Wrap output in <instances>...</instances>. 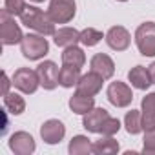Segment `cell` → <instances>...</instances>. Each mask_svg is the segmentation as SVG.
Masks as SVG:
<instances>
[{"mask_svg": "<svg viewBox=\"0 0 155 155\" xmlns=\"http://www.w3.org/2000/svg\"><path fill=\"white\" fill-rule=\"evenodd\" d=\"M20 20L26 28L29 29H35L37 33L40 35H55V22L49 18L48 11L44 13L42 9L35 8V6H26L22 15H20Z\"/></svg>", "mask_w": 155, "mask_h": 155, "instance_id": "1", "label": "cell"}, {"mask_svg": "<svg viewBox=\"0 0 155 155\" xmlns=\"http://www.w3.org/2000/svg\"><path fill=\"white\" fill-rule=\"evenodd\" d=\"M0 38H2L4 46H15L24 38L22 29L18 28V24L8 9H2V13H0Z\"/></svg>", "mask_w": 155, "mask_h": 155, "instance_id": "2", "label": "cell"}, {"mask_svg": "<svg viewBox=\"0 0 155 155\" xmlns=\"http://www.w3.org/2000/svg\"><path fill=\"white\" fill-rule=\"evenodd\" d=\"M20 51H22V55L26 58L38 60L44 55H48L49 44L44 38V35H33V33H29V35H24V38L20 42Z\"/></svg>", "mask_w": 155, "mask_h": 155, "instance_id": "3", "label": "cell"}, {"mask_svg": "<svg viewBox=\"0 0 155 155\" xmlns=\"http://www.w3.org/2000/svg\"><path fill=\"white\" fill-rule=\"evenodd\" d=\"M135 44L142 57H155V22H144L137 28Z\"/></svg>", "mask_w": 155, "mask_h": 155, "instance_id": "4", "label": "cell"}, {"mask_svg": "<svg viewBox=\"0 0 155 155\" xmlns=\"http://www.w3.org/2000/svg\"><path fill=\"white\" fill-rule=\"evenodd\" d=\"M13 86L17 90H20L26 95H31L38 90L40 86V77L37 69H29V68H18L13 75Z\"/></svg>", "mask_w": 155, "mask_h": 155, "instance_id": "5", "label": "cell"}, {"mask_svg": "<svg viewBox=\"0 0 155 155\" xmlns=\"http://www.w3.org/2000/svg\"><path fill=\"white\" fill-rule=\"evenodd\" d=\"M75 13H77L75 0H51L48 8V15L55 24H68L69 20H73Z\"/></svg>", "mask_w": 155, "mask_h": 155, "instance_id": "6", "label": "cell"}, {"mask_svg": "<svg viewBox=\"0 0 155 155\" xmlns=\"http://www.w3.org/2000/svg\"><path fill=\"white\" fill-rule=\"evenodd\" d=\"M106 95H108V101H110L115 108H126V106H130L131 101H133L131 88H130L128 84H124V82H119V81H117V82H111V84L108 86Z\"/></svg>", "mask_w": 155, "mask_h": 155, "instance_id": "7", "label": "cell"}, {"mask_svg": "<svg viewBox=\"0 0 155 155\" xmlns=\"http://www.w3.org/2000/svg\"><path fill=\"white\" fill-rule=\"evenodd\" d=\"M38 77H40V86L44 90H55L58 86V75L60 69L53 60H44L42 64L37 66Z\"/></svg>", "mask_w": 155, "mask_h": 155, "instance_id": "8", "label": "cell"}, {"mask_svg": "<svg viewBox=\"0 0 155 155\" xmlns=\"http://www.w3.org/2000/svg\"><path fill=\"white\" fill-rule=\"evenodd\" d=\"M104 38H106L108 46H110L111 49H115V51H124V49H128V48H130V42H131V37H130L128 29L122 28V26H113V28H110Z\"/></svg>", "mask_w": 155, "mask_h": 155, "instance_id": "9", "label": "cell"}, {"mask_svg": "<svg viewBox=\"0 0 155 155\" xmlns=\"http://www.w3.org/2000/svg\"><path fill=\"white\" fill-rule=\"evenodd\" d=\"M64 135H66V126L57 119L46 120L40 128V137L46 144H57L64 139Z\"/></svg>", "mask_w": 155, "mask_h": 155, "instance_id": "10", "label": "cell"}, {"mask_svg": "<svg viewBox=\"0 0 155 155\" xmlns=\"http://www.w3.org/2000/svg\"><path fill=\"white\" fill-rule=\"evenodd\" d=\"M9 148L17 155H29L35 151L37 146H35V139L28 131H17L9 139Z\"/></svg>", "mask_w": 155, "mask_h": 155, "instance_id": "11", "label": "cell"}, {"mask_svg": "<svg viewBox=\"0 0 155 155\" xmlns=\"http://www.w3.org/2000/svg\"><path fill=\"white\" fill-rule=\"evenodd\" d=\"M102 77L95 71H90L86 75H81L79 82H77V91L79 93H84V95H97L101 90H102Z\"/></svg>", "mask_w": 155, "mask_h": 155, "instance_id": "12", "label": "cell"}, {"mask_svg": "<svg viewBox=\"0 0 155 155\" xmlns=\"http://www.w3.org/2000/svg\"><path fill=\"white\" fill-rule=\"evenodd\" d=\"M110 117V113L104 108H93L91 111H88L82 119V126L90 131V133H101L102 124L106 122V119Z\"/></svg>", "mask_w": 155, "mask_h": 155, "instance_id": "13", "label": "cell"}, {"mask_svg": "<svg viewBox=\"0 0 155 155\" xmlns=\"http://www.w3.org/2000/svg\"><path fill=\"white\" fill-rule=\"evenodd\" d=\"M90 68H91V71L99 73L104 81H106V79H111L113 73H115V64H113V60H111L106 53H97V55H93V57H91V62H90Z\"/></svg>", "mask_w": 155, "mask_h": 155, "instance_id": "14", "label": "cell"}, {"mask_svg": "<svg viewBox=\"0 0 155 155\" xmlns=\"http://www.w3.org/2000/svg\"><path fill=\"white\" fill-rule=\"evenodd\" d=\"M128 81L131 82L133 88L137 90H148L153 82H151V77H150V71L144 68V66H135L130 69L128 73Z\"/></svg>", "mask_w": 155, "mask_h": 155, "instance_id": "15", "label": "cell"}, {"mask_svg": "<svg viewBox=\"0 0 155 155\" xmlns=\"http://www.w3.org/2000/svg\"><path fill=\"white\" fill-rule=\"evenodd\" d=\"M69 108L73 113L77 115H86L88 111H91L95 108V99L91 95H84L77 91L71 99H69Z\"/></svg>", "mask_w": 155, "mask_h": 155, "instance_id": "16", "label": "cell"}, {"mask_svg": "<svg viewBox=\"0 0 155 155\" xmlns=\"http://www.w3.org/2000/svg\"><path fill=\"white\" fill-rule=\"evenodd\" d=\"M53 40L58 48H69L81 42V31H77L75 28H60L58 31H55Z\"/></svg>", "mask_w": 155, "mask_h": 155, "instance_id": "17", "label": "cell"}, {"mask_svg": "<svg viewBox=\"0 0 155 155\" xmlns=\"http://www.w3.org/2000/svg\"><path fill=\"white\" fill-rule=\"evenodd\" d=\"M119 150H120L119 142L108 135H102V139H99L91 144V153H97V155H113Z\"/></svg>", "mask_w": 155, "mask_h": 155, "instance_id": "18", "label": "cell"}, {"mask_svg": "<svg viewBox=\"0 0 155 155\" xmlns=\"http://www.w3.org/2000/svg\"><path fill=\"white\" fill-rule=\"evenodd\" d=\"M81 79V68H75V66H62L60 68V75H58V84L62 88H73L77 86Z\"/></svg>", "mask_w": 155, "mask_h": 155, "instance_id": "19", "label": "cell"}, {"mask_svg": "<svg viewBox=\"0 0 155 155\" xmlns=\"http://www.w3.org/2000/svg\"><path fill=\"white\" fill-rule=\"evenodd\" d=\"M62 64L66 66H75V68H82L86 64V57H84V51L77 46H69V48H64V53H62Z\"/></svg>", "mask_w": 155, "mask_h": 155, "instance_id": "20", "label": "cell"}, {"mask_svg": "<svg viewBox=\"0 0 155 155\" xmlns=\"http://www.w3.org/2000/svg\"><path fill=\"white\" fill-rule=\"evenodd\" d=\"M68 150H69L71 155H88V153H91V142L84 135H75L69 140V148Z\"/></svg>", "mask_w": 155, "mask_h": 155, "instance_id": "21", "label": "cell"}, {"mask_svg": "<svg viewBox=\"0 0 155 155\" xmlns=\"http://www.w3.org/2000/svg\"><path fill=\"white\" fill-rule=\"evenodd\" d=\"M4 106H6V110L9 113L20 115L26 110V101L20 95H17V93H8V95H4Z\"/></svg>", "mask_w": 155, "mask_h": 155, "instance_id": "22", "label": "cell"}, {"mask_svg": "<svg viewBox=\"0 0 155 155\" xmlns=\"http://www.w3.org/2000/svg\"><path fill=\"white\" fill-rule=\"evenodd\" d=\"M124 126H126V131L131 133V135L140 133L142 131V115H140V111H137V110L128 111L126 117H124Z\"/></svg>", "mask_w": 155, "mask_h": 155, "instance_id": "23", "label": "cell"}, {"mask_svg": "<svg viewBox=\"0 0 155 155\" xmlns=\"http://www.w3.org/2000/svg\"><path fill=\"white\" fill-rule=\"evenodd\" d=\"M102 40V31L95 29V28H86L81 31V44H84L86 48L97 46Z\"/></svg>", "mask_w": 155, "mask_h": 155, "instance_id": "24", "label": "cell"}, {"mask_svg": "<svg viewBox=\"0 0 155 155\" xmlns=\"http://www.w3.org/2000/svg\"><path fill=\"white\" fill-rule=\"evenodd\" d=\"M119 130H120V120H119V119H115V117H108V119H106V122L102 124L101 133H102V135H108V137H113Z\"/></svg>", "mask_w": 155, "mask_h": 155, "instance_id": "25", "label": "cell"}, {"mask_svg": "<svg viewBox=\"0 0 155 155\" xmlns=\"http://www.w3.org/2000/svg\"><path fill=\"white\" fill-rule=\"evenodd\" d=\"M24 8H26V2L24 0H6L4 2V9H8L13 17L15 15H22V11H24Z\"/></svg>", "mask_w": 155, "mask_h": 155, "instance_id": "26", "label": "cell"}, {"mask_svg": "<svg viewBox=\"0 0 155 155\" xmlns=\"http://www.w3.org/2000/svg\"><path fill=\"white\" fill-rule=\"evenodd\" d=\"M144 146H142V151L144 153H155V130H148L144 133Z\"/></svg>", "mask_w": 155, "mask_h": 155, "instance_id": "27", "label": "cell"}, {"mask_svg": "<svg viewBox=\"0 0 155 155\" xmlns=\"http://www.w3.org/2000/svg\"><path fill=\"white\" fill-rule=\"evenodd\" d=\"M142 130H155V111H142Z\"/></svg>", "mask_w": 155, "mask_h": 155, "instance_id": "28", "label": "cell"}, {"mask_svg": "<svg viewBox=\"0 0 155 155\" xmlns=\"http://www.w3.org/2000/svg\"><path fill=\"white\" fill-rule=\"evenodd\" d=\"M142 111H155V93H148L140 102Z\"/></svg>", "mask_w": 155, "mask_h": 155, "instance_id": "29", "label": "cell"}, {"mask_svg": "<svg viewBox=\"0 0 155 155\" xmlns=\"http://www.w3.org/2000/svg\"><path fill=\"white\" fill-rule=\"evenodd\" d=\"M13 84V81H9L8 73H2V95H8L9 93V86Z\"/></svg>", "mask_w": 155, "mask_h": 155, "instance_id": "30", "label": "cell"}, {"mask_svg": "<svg viewBox=\"0 0 155 155\" xmlns=\"http://www.w3.org/2000/svg\"><path fill=\"white\" fill-rule=\"evenodd\" d=\"M148 71H150V77H151V82L155 84V62H151L148 66Z\"/></svg>", "mask_w": 155, "mask_h": 155, "instance_id": "31", "label": "cell"}, {"mask_svg": "<svg viewBox=\"0 0 155 155\" xmlns=\"http://www.w3.org/2000/svg\"><path fill=\"white\" fill-rule=\"evenodd\" d=\"M31 2H37L38 4V2H44V0H31Z\"/></svg>", "mask_w": 155, "mask_h": 155, "instance_id": "32", "label": "cell"}, {"mask_svg": "<svg viewBox=\"0 0 155 155\" xmlns=\"http://www.w3.org/2000/svg\"><path fill=\"white\" fill-rule=\"evenodd\" d=\"M119 2H126V0H119Z\"/></svg>", "mask_w": 155, "mask_h": 155, "instance_id": "33", "label": "cell"}]
</instances>
